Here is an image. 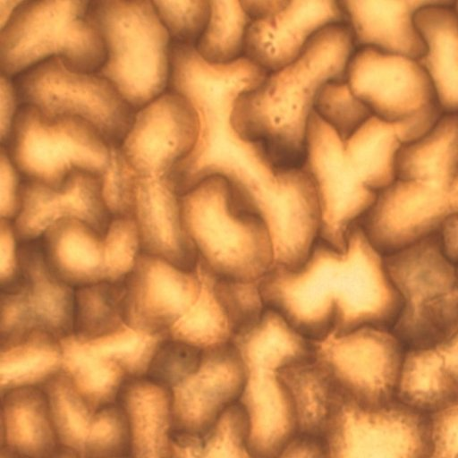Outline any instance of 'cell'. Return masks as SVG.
<instances>
[{"mask_svg":"<svg viewBox=\"0 0 458 458\" xmlns=\"http://www.w3.org/2000/svg\"><path fill=\"white\" fill-rule=\"evenodd\" d=\"M242 362L245 381L238 403L247 413L248 444L257 458H277L295 437L293 416L280 369L312 354L311 342L276 311L267 309L230 342Z\"/></svg>","mask_w":458,"mask_h":458,"instance_id":"277c9868","label":"cell"},{"mask_svg":"<svg viewBox=\"0 0 458 458\" xmlns=\"http://www.w3.org/2000/svg\"><path fill=\"white\" fill-rule=\"evenodd\" d=\"M396 400L428 415L458 402V326L439 343L406 352Z\"/></svg>","mask_w":458,"mask_h":458,"instance_id":"484cf974","label":"cell"},{"mask_svg":"<svg viewBox=\"0 0 458 458\" xmlns=\"http://www.w3.org/2000/svg\"><path fill=\"white\" fill-rule=\"evenodd\" d=\"M166 334H148L128 325L96 338L74 335L60 340L62 371L95 410L116 403L126 381L147 376Z\"/></svg>","mask_w":458,"mask_h":458,"instance_id":"5bb4252c","label":"cell"},{"mask_svg":"<svg viewBox=\"0 0 458 458\" xmlns=\"http://www.w3.org/2000/svg\"><path fill=\"white\" fill-rule=\"evenodd\" d=\"M455 0L424 7L414 21L427 47L419 60L443 114L458 113V15Z\"/></svg>","mask_w":458,"mask_h":458,"instance_id":"f1b7e54d","label":"cell"},{"mask_svg":"<svg viewBox=\"0 0 458 458\" xmlns=\"http://www.w3.org/2000/svg\"><path fill=\"white\" fill-rule=\"evenodd\" d=\"M1 458H15V456L5 447H1Z\"/></svg>","mask_w":458,"mask_h":458,"instance_id":"681fc988","label":"cell"},{"mask_svg":"<svg viewBox=\"0 0 458 458\" xmlns=\"http://www.w3.org/2000/svg\"><path fill=\"white\" fill-rule=\"evenodd\" d=\"M0 149L1 218L14 221L21 207L22 177L6 148L1 146Z\"/></svg>","mask_w":458,"mask_h":458,"instance_id":"60d3db41","label":"cell"},{"mask_svg":"<svg viewBox=\"0 0 458 458\" xmlns=\"http://www.w3.org/2000/svg\"><path fill=\"white\" fill-rule=\"evenodd\" d=\"M1 285L14 279L19 271L18 245L13 221L1 218Z\"/></svg>","mask_w":458,"mask_h":458,"instance_id":"b9f144b4","label":"cell"},{"mask_svg":"<svg viewBox=\"0 0 458 458\" xmlns=\"http://www.w3.org/2000/svg\"><path fill=\"white\" fill-rule=\"evenodd\" d=\"M279 378L290 402L295 437L323 441L346 398L344 393L313 352L283 367Z\"/></svg>","mask_w":458,"mask_h":458,"instance_id":"4316f807","label":"cell"},{"mask_svg":"<svg viewBox=\"0 0 458 458\" xmlns=\"http://www.w3.org/2000/svg\"><path fill=\"white\" fill-rule=\"evenodd\" d=\"M40 388L47 395L61 447L81 458L129 454L128 421L118 401L93 409L62 370Z\"/></svg>","mask_w":458,"mask_h":458,"instance_id":"ffe728a7","label":"cell"},{"mask_svg":"<svg viewBox=\"0 0 458 458\" xmlns=\"http://www.w3.org/2000/svg\"><path fill=\"white\" fill-rule=\"evenodd\" d=\"M63 219H77L106 233L112 216L104 201L101 176L75 171L58 189L22 178L21 207L13 221L18 241L40 239Z\"/></svg>","mask_w":458,"mask_h":458,"instance_id":"7402d4cb","label":"cell"},{"mask_svg":"<svg viewBox=\"0 0 458 458\" xmlns=\"http://www.w3.org/2000/svg\"><path fill=\"white\" fill-rule=\"evenodd\" d=\"M196 267L202 281L199 297L168 330V337L199 348L228 344L235 332L227 308L225 279L199 259Z\"/></svg>","mask_w":458,"mask_h":458,"instance_id":"836d02e7","label":"cell"},{"mask_svg":"<svg viewBox=\"0 0 458 458\" xmlns=\"http://www.w3.org/2000/svg\"><path fill=\"white\" fill-rule=\"evenodd\" d=\"M115 458H131V457L128 455V456H122V457H115Z\"/></svg>","mask_w":458,"mask_h":458,"instance_id":"816d5d0a","label":"cell"},{"mask_svg":"<svg viewBox=\"0 0 458 458\" xmlns=\"http://www.w3.org/2000/svg\"><path fill=\"white\" fill-rule=\"evenodd\" d=\"M118 402L129 426L131 458H172L174 420L169 391L147 377L129 379Z\"/></svg>","mask_w":458,"mask_h":458,"instance_id":"83f0119b","label":"cell"},{"mask_svg":"<svg viewBox=\"0 0 458 458\" xmlns=\"http://www.w3.org/2000/svg\"><path fill=\"white\" fill-rule=\"evenodd\" d=\"M323 445L324 458H427L428 415L398 401L364 407L345 398Z\"/></svg>","mask_w":458,"mask_h":458,"instance_id":"9a60e30c","label":"cell"},{"mask_svg":"<svg viewBox=\"0 0 458 458\" xmlns=\"http://www.w3.org/2000/svg\"><path fill=\"white\" fill-rule=\"evenodd\" d=\"M41 242L51 270L74 289L124 280L133 267L131 241L114 223L102 234L80 220L63 219L45 232Z\"/></svg>","mask_w":458,"mask_h":458,"instance_id":"ac0fdd59","label":"cell"},{"mask_svg":"<svg viewBox=\"0 0 458 458\" xmlns=\"http://www.w3.org/2000/svg\"><path fill=\"white\" fill-rule=\"evenodd\" d=\"M401 308L391 328L406 352L430 347L458 326V264L438 233L384 255Z\"/></svg>","mask_w":458,"mask_h":458,"instance_id":"ba28073f","label":"cell"},{"mask_svg":"<svg viewBox=\"0 0 458 458\" xmlns=\"http://www.w3.org/2000/svg\"><path fill=\"white\" fill-rule=\"evenodd\" d=\"M301 167L311 178L318 196V239L344 250L350 231L370 210L379 194L363 183L346 157L344 141L315 110L308 123Z\"/></svg>","mask_w":458,"mask_h":458,"instance_id":"4fadbf2b","label":"cell"},{"mask_svg":"<svg viewBox=\"0 0 458 458\" xmlns=\"http://www.w3.org/2000/svg\"><path fill=\"white\" fill-rule=\"evenodd\" d=\"M182 223L200 260L220 278L259 282L274 267L269 233L233 204L227 182L211 177L180 196Z\"/></svg>","mask_w":458,"mask_h":458,"instance_id":"8992f818","label":"cell"},{"mask_svg":"<svg viewBox=\"0 0 458 458\" xmlns=\"http://www.w3.org/2000/svg\"><path fill=\"white\" fill-rule=\"evenodd\" d=\"M73 334L90 339L126 326L125 279L100 282L74 289Z\"/></svg>","mask_w":458,"mask_h":458,"instance_id":"d590c367","label":"cell"},{"mask_svg":"<svg viewBox=\"0 0 458 458\" xmlns=\"http://www.w3.org/2000/svg\"><path fill=\"white\" fill-rule=\"evenodd\" d=\"M18 257L17 276L1 285V340L31 331L72 335L75 290L49 267L41 238L19 242Z\"/></svg>","mask_w":458,"mask_h":458,"instance_id":"2e32d148","label":"cell"},{"mask_svg":"<svg viewBox=\"0 0 458 458\" xmlns=\"http://www.w3.org/2000/svg\"><path fill=\"white\" fill-rule=\"evenodd\" d=\"M197 133L198 119L191 104L167 90L137 111L120 148L139 175L164 178L192 149Z\"/></svg>","mask_w":458,"mask_h":458,"instance_id":"d6986e66","label":"cell"},{"mask_svg":"<svg viewBox=\"0 0 458 458\" xmlns=\"http://www.w3.org/2000/svg\"><path fill=\"white\" fill-rule=\"evenodd\" d=\"M169 91L184 97L198 119L190 153L168 178L182 196L201 182L223 178L233 206L258 217L277 249L305 239L318 216L314 184L302 167L277 169L266 147L242 137L232 123L236 99L259 87L267 72L245 58L223 65L204 61L194 47L172 44Z\"/></svg>","mask_w":458,"mask_h":458,"instance_id":"6da1fadb","label":"cell"},{"mask_svg":"<svg viewBox=\"0 0 458 458\" xmlns=\"http://www.w3.org/2000/svg\"><path fill=\"white\" fill-rule=\"evenodd\" d=\"M250 22L241 1L211 0L208 21L196 51L211 64H228L241 59Z\"/></svg>","mask_w":458,"mask_h":458,"instance_id":"8d00e7d4","label":"cell"},{"mask_svg":"<svg viewBox=\"0 0 458 458\" xmlns=\"http://www.w3.org/2000/svg\"><path fill=\"white\" fill-rule=\"evenodd\" d=\"M259 290L266 307L310 341L365 327L391 329L401 308L384 255L360 224L344 250L318 239L299 268L273 267Z\"/></svg>","mask_w":458,"mask_h":458,"instance_id":"7a4b0ae2","label":"cell"},{"mask_svg":"<svg viewBox=\"0 0 458 458\" xmlns=\"http://www.w3.org/2000/svg\"><path fill=\"white\" fill-rule=\"evenodd\" d=\"M288 0H244L241 4L251 21L262 20L273 16L283 10Z\"/></svg>","mask_w":458,"mask_h":458,"instance_id":"f6af8a7d","label":"cell"},{"mask_svg":"<svg viewBox=\"0 0 458 458\" xmlns=\"http://www.w3.org/2000/svg\"><path fill=\"white\" fill-rule=\"evenodd\" d=\"M47 458H81L75 453L61 447L57 452Z\"/></svg>","mask_w":458,"mask_h":458,"instance_id":"7dc6e473","label":"cell"},{"mask_svg":"<svg viewBox=\"0 0 458 458\" xmlns=\"http://www.w3.org/2000/svg\"><path fill=\"white\" fill-rule=\"evenodd\" d=\"M1 442L16 458H47L61 448L48 401L40 387L2 396Z\"/></svg>","mask_w":458,"mask_h":458,"instance_id":"f546056e","label":"cell"},{"mask_svg":"<svg viewBox=\"0 0 458 458\" xmlns=\"http://www.w3.org/2000/svg\"><path fill=\"white\" fill-rule=\"evenodd\" d=\"M346 81L373 115L389 123L407 122L439 106L425 69L405 56L358 48L348 64Z\"/></svg>","mask_w":458,"mask_h":458,"instance_id":"e0dca14e","label":"cell"},{"mask_svg":"<svg viewBox=\"0 0 458 458\" xmlns=\"http://www.w3.org/2000/svg\"><path fill=\"white\" fill-rule=\"evenodd\" d=\"M427 458H458V402L428 415Z\"/></svg>","mask_w":458,"mask_h":458,"instance_id":"ab89813d","label":"cell"},{"mask_svg":"<svg viewBox=\"0 0 458 458\" xmlns=\"http://www.w3.org/2000/svg\"><path fill=\"white\" fill-rule=\"evenodd\" d=\"M310 342L314 359L347 399L364 407L396 401L406 350L391 329L365 327Z\"/></svg>","mask_w":458,"mask_h":458,"instance_id":"7c38bea8","label":"cell"},{"mask_svg":"<svg viewBox=\"0 0 458 458\" xmlns=\"http://www.w3.org/2000/svg\"><path fill=\"white\" fill-rule=\"evenodd\" d=\"M453 194H454V199L455 205H456V208L458 210V177L455 179L454 185H453Z\"/></svg>","mask_w":458,"mask_h":458,"instance_id":"c3c4849f","label":"cell"},{"mask_svg":"<svg viewBox=\"0 0 458 458\" xmlns=\"http://www.w3.org/2000/svg\"><path fill=\"white\" fill-rule=\"evenodd\" d=\"M396 179L424 181L447 191L458 177V113L443 114L434 127L415 142L403 145L396 157Z\"/></svg>","mask_w":458,"mask_h":458,"instance_id":"4dcf8cb0","label":"cell"},{"mask_svg":"<svg viewBox=\"0 0 458 458\" xmlns=\"http://www.w3.org/2000/svg\"><path fill=\"white\" fill-rule=\"evenodd\" d=\"M24 0H0V30L10 21Z\"/></svg>","mask_w":458,"mask_h":458,"instance_id":"bcb514c9","label":"cell"},{"mask_svg":"<svg viewBox=\"0 0 458 458\" xmlns=\"http://www.w3.org/2000/svg\"><path fill=\"white\" fill-rule=\"evenodd\" d=\"M249 421L237 402L206 431L173 433L172 458H257L248 444Z\"/></svg>","mask_w":458,"mask_h":458,"instance_id":"e575fe53","label":"cell"},{"mask_svg":"<svg viewBox=\"0 0 458 458\" xmlns=\"http://www.w3.org/2000/svg\"><path fill=\"white\" fill-rule=\"evenodd\" d=\"M89 15L106 48L105 62L96 73L136 111L165 94L172 41L153 1L93 0Z\"/></svg>","mask_w":458,"mask_h":458,"instance_id":"5b68a950","label":"cell"},{"mask_svg":"<svg viewBox=\"0 0 458 458\" xmlns=\"http://www.w3.org/2000/svg\"><path fill=\"white\" fill-rule=\"evenodd\" d=\"M88 0H24L0 30L1 74L15 79L51 58L93 73L106 59Z\"/></svg>","mask_w":458,"mask_h":458,"instance_id":"52a82bcc","label":"cell"},{"mask_svg":"<svg viewBox=\"0 0 458 458\" xmlns=\"http://www.w3.org/2000/svg\"><path fill=\"white\" fill-rule=\"evenodd\" d=\"M0 392L40 387L62 370L60 340L42 331L0 340Z\"/></svg>","mask_w":458,"mask_h":458,"instance_id":"d6a6232c","label":"cell"},{"mask_svg":"<svg viewBox=\"0 0 458 458\" xmlns=\"http://www.w3.org/2000/svg\"><path fill=\"white\" fill-rule=\"evenodd\" d=\"M201 287L197 267L185 270L141 252L125 278V322L148 334L167 333L195 304Z\"/></svg>","mask_w":458,"mask_h":458,"instance_id":"44dd1931","label":"cell"},{"mask_svg":"<svg viewBox=\"0 0 458 458\" xmlns=\"http://www.w3.org/2000/svg\"><path fill=\"white\" fill-rule=\"evenodd\" d=\"M447 0L356 1L340 4L355 47H369L414 60L426 54V44L415 24L420 9Z\"/></svg>","mask_w":458,"mask_h":458,"instance_id":"d4e9b609","label":"cell"},{"mask_svg":"<svg viewBox=\"0 0 458 458\" xmlns=\"http://www.w3.org/2000/svg\"><path fill=\"white\" fill-rule=\"evenodd\" d=\"M342 23L347 19L340 1H289L273 16L251 21L243 56L267 73L276 72L294 62L319 31Z\"/></svg>","mask_w":458,"mask_h":458,"instance_id":"603a6c76","label":"cell"},{"mask_svg":"<svg viewBox=\"0 0 458 458\" xmlns=\"http://www.w3.org/2000/svg\"><path fill=\"white\" fill-rule=\"evenodd\" d=\"M172 44L196 47L209 18L210 1H153Z\"/></svg>","mask_w":458,"mask_h":458,"instance_id":"f35d334b","label":"cell"},{"mask_svg":"<svg viewBox=\"0 0 458 458\" xmlns=\"http://www.w3.org/2000/svg\"><path fill=\"white\" fill-rule=\"evenodd\" d=\"M147 376L169 391L175 433L208 429L238 402L245 381L231 343L199 348L173 339L159 346Z\"/></svg>","mask_w":458,"mask_h":458,"instance_id":"9c48e42d","label":"cell"},{"mask_svg":"<svg viewBox=\"0 0 458 458\" xmlns=\"http://www.w3.org/2000/svg\"><path fill=\"white\" fill-rule=\"evenodd\" d=\"M314 110L344 142L373 115L346 80L327 83L317 97Z\"/></svg>","mask_w":458,"mask_h":458,"instance_id":"74e56055","label":"cell"},{"mask_svg":"<svg viewBox=\"0 0 458 458\" xmlns=\"http://www.w3.org/2000/svg\"><path fill=\"white\" fill-rule=\"evenodd\" d=\"M277 458H324L323 441L295 437Z\"/></svg>","mask_w":458,"mask_h":458,"instance_id":"ee69618b","label":"cell"},{"mask_svg":"<svg viewBox=\"0 0 458 458\" xmlns=\"http://www.w3.org/2000/svg\"><path fill=\"white\" fill-rule=\"evenodd\" d=\"M128 216L137 225L141 252L193 270L198 256L182 218L180 195L168 177H145L136 172Z\"/></svg>","mask_w":458,"mask_h":458,"instance_id":"cb8c5ba5","label":"cell"},{"mask_svg":"<svg viewBox=\"0 0 458 458\" xmlns=\"http://www.w3.org/2000/svg\"><path fill=\"white\" fill-rule=\"evenodd\" d=\"M3 147L23 179L54 189L75 171L102 177L110 162L109 144L89 123L70 116L47 120L31 106H21Z\"/></svg>","mask_w":458,"mask_h":458,"instance_id":"30bf717a","label":"cell"},{"mask_svg":"<svg viewBox=\"0 0 458 458\" xmlns=\"http://www.w3.org/2000/svg\"><path fill=\"white\" fill-rule=\"evenodd\" d=\"M355 47L348 23L319 31L294 62L268 73L259 87L236 99L235 130L248 140L263 143L276 168L301 167L317 97L327 83L346 80Z\"/></svg>","mask_w":458,"mask_h":458,"instance_id":"3957f363","label":"cell"},{"mask_svg":"<svg viewBox=\"0 0 458 458\" xmlns=\"http://www.w3.org/2000/svg\"><path fill=\"white\" fill-rule=\"evenodd\" d=\"M13 82L21 106H34L47 120L80 118L109 146H121L137 113L106 79L72 70L58 58L31 68Z\"/></svg>","mask_w":458,"mask_h":458,"instance_id":"8fae6325","label":"cell"},{"mask_svg":"<svg viewBox=\"0 0 458 458\" xmlns=\"http://www.w3.org/2000/svg\"><path fill=\"white\" fill-rule=\"evenodd\" d=\"M405 123L371 115L344 142L346 157L363 183L380 194L396 180V157L411 138Z\"/></svg>","mask_w":458,"mask_h":458,"instance_id":"1f68e13d","label":"cell"},{"mask_svg":"<svg viewBox=\"0 0 458 458\" xmlns=\"http://www.w3.org/2000/svg\"><path fill=\"white\" fill-rule=\"evenodd\" d=\"M454 7V10H455V12H456V13L458 15V0H455Z\"/></svg>","mask_w":458,"mask_h":458,"instance_id":"f907efd6","label":"cell"},{"mask_svg":"<svg viewBox=\"0 0 458 458\" xmlns=\"http://www.w3.org/2000/svg\"><path fill=\"white\" fill-rule=\"evenodd\" d=\"M21 107L13 80L0 75V140L5 146Z\"/></svg>","mask_w":458,"mask_h":458,"instance_id":"7bdbcfd3","label":"cell"}]
</instances>
